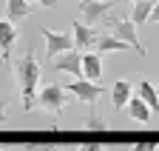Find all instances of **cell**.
<instances>
[{
    "label": "cell",
    "instance_id": "obj_1",
    "mask_svg": "<svg viewBox=\"0 0 159 151\" xmlns=\"http://www.w3.org/2000/svg\"><path fill=\"white\" fill-rule=\"evenodd\" d=\"M11 66H14V77H17V88H20V100H23V111H34V106H37V83L43 77V66L37 63L31 49H26L20 57H14Z\"/></svg>",
    "mask_w": 159,
    "mask_h": 151
},
{
    "label": "cell",
    "instance_id": "obj_2",
    "mask_svg": "<svg viewBox=\"0 0 159 151\" xmlns=\"http://www.w3.org/2000/svg\"><path fill=\"white\" fill-rule=\"evenodd\" d=\"M105 29L114 34V37H119V40H125V43H131L134 49H136V54L139 57H145V46L139 43V34H136V23L131 20V14L128 17H119V14H114V17H105Z\"/></svg>",
    "mask_w": 159,
    "mask_h": 151
},
{
    "label": "cell",
    "instance_id": "obj_3",
    "mask_svg": "<svg viewBox=\"0 0 159 151\" xmlns=\"http://www.w3.org/2000/svg\"><path fill=\"white\" fill-rule=\"evenodd\" d=\"M66 103H68V91L60 83H48V86H43V91L37 94V106L51 111V114H60V111L66 108Z\"/></svg>",
    "mask_w": 159,
    "mask_h": 151
},
{
    "label": "cell",
    "instance_id": "obj_4",
    "mask_svg": "<svg viewBox=\"0 0 159 151\" xmlns=\"http://www.w3.org/2000/svg\"><path fill=\"white\" fill-rule=\"evenodd\" d=\"M40 34H43V40H46V60H54V57H60V54L74 49V34H68V31L40 29Z\"/></svg>",
    "mask_w": 159,
    "mask_h": 151
},
{
    "label": "cell",
    "instance_id": "obj_5",
    "mask_svg": "<svg viewBox=\"0 0 159 151\" xmlns=\"http://www.w3.org/2000/svg\"><path fill=\"white\" fill-rule=\"evenodd\" d=\"M111 9H114L111 0H80V20L88 26H97L111 14Z\"/></svg>",
    "mask_w": 159,
    "mask_h": 151
},
{
    "label": "cell",
    "instance_id": "obj_6",
    "mask_svg": "<svg viewBox=\"0 0 159 151\" xmlns=\"http://www.w3.org/2000/svg\"><path fill=\"white\" fill-rule=\"evenodd\" d=\"M68 91L74 94V97L80 100V103H85V106H97V100L105 94V88L99 86V83H94V80H74L71 86H68Z\"/></svg>",
    "mask_w": 159,
    "mask_h": 151
},
{
    "label": "cell",
    "instance_id": "obj_7",
    "mask_svg": "<svg viewBox=\"0 0 159 151\" xmlns=\"http://www.w3.org/2000/svg\"><path fill=\"white\" fill-rule=\"evenodd\" d=\"M131 97H134V83L131 80H114L111 83V108L114 111H125L128 108V103H131Z\"/></svg>",
    "mask_w": 159,
    "mask_h": 151
},
{
    "label": "cell",
    "instance_id": "obj_8",
    "mask_svg": "<svg viewBox=\"0 0 159 151\" xmlns=\"http://www.w3.org/2000/svg\"><path fill=\"white\" fill-rule=\"evenodd\" d=\"M17 43V29L11 20H6V17H0V57H3V63H11V49Z\"/></svg>",
    "mask_w": 159,
    "mask_h": 151
},
{
    "label": "cell",
    "instance_id": "obj_9",
    "mask_svg": "<svg viewBox=\"0 0 159 151\" xmlns=\"http://www.w3.org/2000/svg\"><path fill=\"white\" fill-rule=\"evenodd\" d=\"M71 34H74V46L77 49H94V43H97V31H94V26H88V23H83L77 17V20L71 23Z\"/></svg>",
    "mask_w": 159,
    "mask_h": 151
},
{
    "label": "cell",
    "instance_id": "obj_10",
    "mask_svg": "<svg viewBox=\"0 0 159 151\" xmlns=\"http://www.w3.org/2000/svg\"><path fill=\"white\" fill-rule=\"evenodd\" d=\"M57 71H63V74H71V77H83V54L80 51H66V54H60L57 63H54Z\"/></svg>",
    "mask_w": 159,
    "mask_h": 151
},
{
    "label": "cell",
    "instance_id": "obj_11",
    "mask_svg": "<svg viewBox=\"0 0 159 151\" xmlns=\"http://www.w3.org/2000/svg\"><path fill=\"white\" fill-rule=\"evenodd\" d=\"M128 117L134 120V123H139V125H145V123H151V114H153V111H151V106L142 100V97H139V94H134V97H131V103H128Z\"/></svg>",
    "mask_w": 159,
    "mask_h": 151
},
{
    "label": "cell",
    "instance_id": "obj_12",
    "mask_svg": "<svg viewBox=\"0 0 159 151\" xmlns=\"http://www.w3.org/2000/svg\"><path fill=\"white\" fill-rule=\"evenodd\" d=\"M83 77L94 80V83H99V77H102V57H99L97 51H85L83 54Z\"/></svg>",
    "mask_w": 159,
    "mask_h": 151
},
{
    "label": "cell",
    "instance_id": "obj_13",
    "mask_svg": "<svg viewBox=\"0 0 159 151\" xmlns=\"http://www.w3.org/2000/svg\"><path fill=\"white\" fill-rule=\"evenodd\" d=\"M31 17V0H6V20L20 23Z\"/></svg>",
    "mask_w": 159,
    "mask_h": 151
},
{
    "label": "cell",
    "instance_id": "obj_14",
    "mask_svg": "<svg viewBox=\"0 0 159 151\" xmlns=\"http://www.w3.org/2000/svg\"><path fill=\"white\" fill-rule=\"evenodd\" d=\"M134 49L131 43L125 40H119V37H97V43H94V51L97 54H108V51H128Z\"/></svg>",
    "mask_w": 159,
    "mask_h": 151
},
{
    "label": "cell",
    "instance_id": "obj_15",
    "mask_svg": "<svg viewBox=\"0 0 159 151\" xmlns=\"http://www.w3.org/2000/svg\"><path fill=\"white\" fill-rule=\"evenodd\" d=\"M153 3H156V0H136V3H134V12H131V20H134L136 26H142V23H151Z\"/></svg>",
    "mask_w": 159,
    "mask_h": 151
},
{
    "label": "cell",
    "instance_id": "obj_16",
    "mask_svg": "<svg viewBox=\"0 0 159 151\" xmlns=\"http://www.w3.org/2000/svg\"><path fill=\"white\" fill-rule=\"evenodd\" d=\"M139 97H142L148 106H151V111H159V91H156V86L151 83V80H139Z\"/></svg>",
    "mask_w": 159,
    "mask_h": 151
},
{
    "label": "cell",
    "instance_id": "obj_17",
    "mask_svg": "<svg viewBox=\"0 0 159 151\" xmlns=\"http://www.w3.org/2000/svg\"><path fill=\"white\" fill-rule=\"evenodd\" d=\"M83 125H85L88 131H108V123H105L102 117L97 114V106H91V114L83 120Z\"/></svg>",
    "mask_w": 159,
    "mask_h": 151
},
{
    "label": "cell",
    "instance_id": "obj_18",
    "mask_svg": "<svg viewBox=\"0 0 159 151\" xmlns=\"http://www.w3.org/2000/svg\"><path fill=\"white\" fill-rule=\"evenodd\" d=\"M23 151H66L63 145H54V143H26Z\"/></svg>",
    "mask_w": 159,
    "mask_h": 151
},
{
    "label": "cell",
    "instance_id": "obj_19",
    "mask_svg": "<svg viewBox=\"0 0 159 151\" xmlns=\"http://www.w3.org/2000/svg\"><path fill=\"white\" fill-rule=\"evenodd\" d=\"M77 151H108V148H105L102 143H83Z\"/></svg>",
    "mask_w": 159,
    "mask_h": 151
},
{
    "label": "cell",
    "instance_id": "obj_20",
    "mask_svg": "<svg viewBox=\"0 0 159 151\" xmlns=\"http://www.w3.org/2000/svg\"><path fill=\"white\" fill-rule=\"evenodd\" d=\"M156 145H159V143H136L134 151H156Z\"/></svg>",
    "mask_w": 159,
    "mask_h": 151
},
{
    "label": "cell",
    "instance_id": "obj_21",
    "mask_svg": "<svg viewBox=\"0 0 159 151\" xmlns=\"http://www.w3.org/2000/svg\"><path fill=\"white\" fill-rule=\"evenodd\" d=\"M31 3L43 6V9H54V6H57V0H31Z\"/></svg>",
    "mask_w": 159,
    "mask_h": 151
},
{
    "label": "cell",
    "instance_id": "obj_22",
    "mask_svg": "<svg viewBox=\"0 0 159 151\" xmlns=\"http://www.w3.org/2000/svg\"><path fill=\"white\" fill-rule=\"evenodd\" d=\"M151 23H159V0L153 3V14H151Z\"/></svg>",
    "mask_w": 159,
    "mask_h": 151
},
{
    "label": "cell",
    "instance_id": "obj_23",
    "mask_svg": "<svg viewBox=\"0 0 159 151\" xmlns=\"http://www.w3.org/2000/svg\"><path fill=\"white\" fill-rule=\"evenodd\" d=\"M6 108H9V103H6V100H0V123L6 120Z\"/></svg>",
    "mask_w": 159,
    "mask_h": 151
},
{
    "label": "cell",
    "instance_id": "obj_24",
    "mask_svg": "<svg viewBox=\"0 0 159 151\" xmlns=\"http://www.w3.org/2000/svg\"><path fill=\"white\" fill-rule=\"evenodd\" d=\"M128 3H136V0H128Z\"/></svg>",
    "mask_w": 159,
    "mask_h": 151
},
{
    "label": "cell",
    "instance_id": "obj_25",
    "mask_svg": "<svg viewBox=\"0 0 159 151\" xmlns=\"http://www.w3.org/2000/svg\"><path fill=\"white\" fill-rule=\"evenodd\" d=\"M156 151H159V145H156Z\"/></svg>",
    "mask_w": 159,
    "mask_h": 151
},
{
    "label": "cell",
    "instance_id": "obj_26",
    "mask_svg": "<svg viewBox=\"0 0 159 151\" xmlns=\"http://www.w3.org/2000/svg\"><path fill=\"white\" fill-rule=\"evenodd\" d=\"M0 60H3V57H0Z\"/></svg>",
    "mask_w": 159,
    "mask_h": 151
},
{
    "label": "cell",
    "instance_id": "obj_27",
    "mask_svg": "<svg viewBox=\"0 0 159 151\" xmlns=\"http://www.w3.org/2000/svg\"><path fill=\"white\" fill-rule=\"evenodd\" d=\"M156 91H159V88H156Z\"/></svg>",
    "mask_w": 159,
    "mask_h": 151
}]
</instances>
